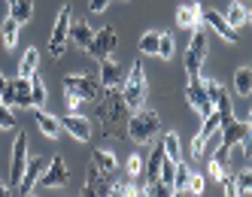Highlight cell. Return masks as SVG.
<instances>
[{
    "label": "cell",
    "instance_id": "1",
    "mask_svg": "<svg viewBox=\"0 0 252 197\" xmlns=\"http://www.w3.org/2000/svg\"><path fill=\"white\" fill-rule=\"evenodd\" d=\"M97 121L106 137H128V118L131 110L122 97V88H103L97 97Z\"/></svg>",
    "mask_w": 252,
    "mask_h": 197
},
{
    "label": "cell",
    "instance_id": "2",
    "mask_svg": "<svg viewBox=\"0 0 252 197\" xmlns=\"http://www.w3.org/2000/svg\"><path fill=\"white\" fill-rule=\"evenodd\" d=\"M119 88H122V97H125V103H128L131 113L143 110V103H146V70H143L140 58L131 64V73L122 79Z\"/></svg>",
    "mask_w": 252,
    "mask_h": 197
},
{
    "label": "cell",
    "instance_id": "3",
    "mask_svg": "<svg viewBox=\"0 0 252 197\" xmlns=\"http://www.w3.org/2000/svg\"><path fill=\"white\" fill-rule=\"evenodd\" d=\"M161 131V118H158V113L155 110H137V113H131V118H128V140H134V142H149V140H155V134Z\"/></svg>",
    "mask_w": 252,
    "mask_h": 197
},
{
    "label": "cell",
    "instance_id": "4",
    "mask_svg": "<svg viewBox=\"0 0 252 197\" xmlns=\"http://www.w3.org/2000/svg\"><path fill=\"white\" fill-rule=\"evenodd\" d=\"M207 28L204 25H197L194 33H191V43H189V52H186V73L189 76H201V64L207 58Z\"/></svg>",
    "mask_w": 252,
    "mask_h": 197
},
{
    "label": "cell",
    "instance_id": "5",
    "mask_svg": "<svg viewBox=\"0 0 252 197\" xmlns=\"http://www.w3.org/2000/svg\"><path fill=\"white\" fill-rule=\"evenodd\" d=\"M219 134H222V146L234 149V146H249V121H240L231 115H222L219 121Z\"/></svg>",
    "mask_w": 252,
    "mask_h": 197
},
{
    "label": "cell",
    "instance_id": "6",
    "mask_svg": "<svg viewBox=\"0 0 252 197\" xmlns=\"http://www.w3.org/2000/svg\"><path fill=\"white\" fill-rule=\"evenodd\" d=\"M70 22H73V12L70 6H61L58 19H55V28H52V37H49V55L52 58H61L64 49H67V33H70Z\"/></svg>",
    "mask_w": 252,
    "mask_h": 197
},
{
    "label": "cell",
    "instance_id": "7",
    "mask_svg": "<svg viewBox=\"0 0 252 197\" xmlns=\"http://www.w3.org/2000/svg\"><path fill=\"white\" fill-rule=\"evenodd\" d=\"M64 91L76 94V97H82V100H97L103 88H100V82H97L94 76H85V73H70V76H64Z\"/></svg>",
    "mask_w": 252,
    "mask_h": 197
},
{
    "label": "cell",
    "instance_id": "8",
    "mask_svg": "<svg viewBox=\"0 0 252 197\" xmlns=\"http://www.w3.org/2000/svg\"><path fill=\"white\" fill-rule=\"evenodd\" d=\"M37 182L43 185V188H64L67 182H70V173H67V161L61 158V155H55L46 164V170L40 173V179Z\"/></svg>",
    "mask_w": 252,
    "mask_h": 197
},
{
    "label": "cell",
    "instance_id": "9",
    "mask_svg": "<svg viewBox=\"0 0 252 197\" xmlns=\"http://www.w3.org/2000/svg\"><path fill=\"white\" fill-rule=\"evenodd\" d=\"M116 43H119V37H116V28H100V30H94V37H92V43H88L85 49H88V55L92 58H106V55H113V49H116Z\"/></svg>",
    "mask_w": 252,
    "mask_h": 197
},
{
    "label": "cell",
    "instance_id": "10",
    "mask_svg": "<svg viewBox=\"0 0 252 197\" xmlns=\"http://www.w3.org/2000/svg\"><path fill=\"white\" fill-rule=\"evenodd\" d=\"M186 97H189V103H191V110H194L197 115H201V118L213 113V100L207 97V88H204L201 76H189V88H186Z\"/></svg>",
    "mask_w": 252,
    "mask_h": 197
},
{
    "label": "cell",
    "instance_id": "11",
    "mask_svg": "<svg viewBox=\"0 0 252 197\" xmlns=\"http://www.w3.org/2000/svg\"><path fill=\"white\" fill-rule=\"evenodd\" d=\"M25 164H28V134L19 131L15 146H12V173H9V188L12 191H15V185H19V179L25 173Z\"/></svg>",
    "mask_w": 252,
    "mask_h": 197
},
{
    "label": "cell",
    "instance_id": "12",
    "mask_svg": "<svg viewBox=\"0 0 252 197\" xmlns=\"http://www.w3.org/2000/svg\"><path fill=\"white\" fill-rule=\"evenodd\" d=\"M46 164H49V161H46L43 155L28 158L25 173H22V179H19V185H15V191H19V194H31V191H33V185H37V179H40V173L46 170Z\"/></svg>",
    "mask_w": 252,
    "mask_h": 197
},
{
    "label": "cell",
    "instance_id": "13",
    "mask_svg": "<svg viewBox=\"0 0 252 197\" xmlns=\"http://www.w3.org/2000/svg\"><path fill=\"white\" fill-rule=\"evenodd\" d=\"M201 22H204L207 28H213V30L219 33L222 40H228V43H237V40H240V33L225 22V15H222L219 9H201Z\"/></svg>",
    "mask_w": 252,
    "mask_h": 197
},
{
    "label": "cell",
    "instance_id": "14",
    "mask_svg": "<svg viewBox=\"0 0 252 197\" xmlns=\"http://www.w3.org/2000/svg\"><path fill=\"white\" fill-rule=\"evenodd\" d=\"M61 121V131H67L73 140H92V124H88V118L85 115H79V113H67L64 118H58Z\"/></svg>",
    "mask_w": 252,
    "mask_h": 197
},
{
    "label": "cell",
    "instance_id": "15",
    "mask_svg": "<svg viewBox=\"0 0 252 197\" xmlns=\"http://www.w3.org/2000/svg\"><path fill=\"white\" fill-rule=\"evenodd\" d=\"M106 194H110L106 173L92 164V167H88V176H85V185H82V197H106Z\"/></svg>",
    "mask_w": 252,
    "mask_h": 197
},
{
    "label": "cell",
    "instance_id": "16",
    "mask_svg": "<svg viewBox=\"0 0 252 197\" xmlns=\"http://www.w3.org/2000/svg\"><path fill=\"white\" fill-rule=\"evenodd\" d=\"M122 79H125V70H122V64L113 58V55H106V58H100V88H119L122 85Z\"/></svg>",
    "mask_w": 252,
    "mask_h": 197
},
{
    "label": "cell",
    "instance_id": "17",
    "mask_svg": "<svg viewBox=\"0 0 252 197\" xmlns=\"http://www.w3.org/2000/svg\"><path fill=\"white\" fill-rule=\"evenodd\" d=\"M204 82V88H207V97L213 100V110L219 113V115H231L234 110H231V97H228V91L216 82V79H201Z\"/></svg>",
    "mask_w": 252,
    "mask_h": 197
},
{
    "label": "cell",
    "instance_id": "18",
    "mask_svg": "<svg viewBox=\"0 0 252 197\" xmlns=\"http://www.w3.org/2000/svg\"><path fill=\"white\" fill-rule=\"evenodd\" d=\"M201 9H204L201 3H183V6H179V12H176V25L194 30L197 25H204L201 22Z\"/></svg>",
    "mask_w": 252,
    "mask_h": 197
},
{
    "label": "cell",
    "instance_id": "19",
    "mask_svg": "<svg viewBox=\"0 0 252 197\" xmlns=\"http://www.w3.org/2000/svg\"><path fill=\"white\" fill-rule=\"evenodd\" d=\"M33 118H37V124H40V131L46 134V137H52L55 140L58 134H61V121L52 115V113H46L43 106H33Z\"/></svg>",
    "mask_w": 252,
    "mask_h": 197
},
{
    "label": "cell",
    "instance_id": "20",
    "mask_svg": "<svg viewBox=\"0 0 252 197\" xmlns=\"http://www.w3.org/2000/svg\"><path fill=\"white\" fill-rule=\"evenodd\" d=\"M228 161H231V149L228 146H219V149L213 152V158H210V176L213 179L225 176L228 173Z\"/></svg>",
    "mask_w": 252,
    "mask_h": 197
},
{
    "label": "cell",
    "instance_id": "21",
    "mask_svg": "<svg viewBox=\"0 0 252 197\" xmlns=\"http://www.w3.org/2000/svg\"><path fill=\"white\" fill-rule=\"evenodd\" d=\"M92 37H94V28L88 25V22H70V33H67V40H73L76 46H88L92 43Z\"/></svg>",
    "mask_w": 252,
    "mask_h": 197
},
{
    "label": "cell",
    "instance_id": "22",
    "mask_svg": "<svg viewBox=\"0 0 252 197\" xmlns=\"http://www.w3.org/2000/svg\"><path fill=\"white\" fill-rule=\"evenodd\" d=\"M12 88H15V106H25V110H33V100H31V76H19L12 79Z\"/></svg>",
    "mask_w": 252,
    "mask_h": 197
},
{
    "label": "cell",
    "instance_id": "23",
    "mask_svg": "<svg viewBox=\"0 0 252 197\" xmlns=\"http://www.w3.org/2000/svg\"><path fill=\"white\" fill-rule=\"evenodd\" d=\"M31 15H33V0H12L9 3V19H15L19 25L31 22Z\"/></svg>",
    "mask_w": 252,
    "mask_h": 197
},
{
    "label": "cell",
    "instance_id": "24",
    "mask_svg": "<svg viewBox=\"0 0 252 197\" xmlns=\"http://www.w3.org/2000/svg\"><path fill=\"white\" fill-rule=\"evenodd\" d=\"M92 164H94L97 170H103V173H116L119 161H116V155H113V152H106V149H94V155H92Z\"/></svg>",
    "mask_w": 252,
    "mask_h": 197
},
{
    "label": "cell",
    "instance_id": "25",
    "mask_svg": "<svg viewBox=\"0 0 252 197\" xmlns=\"http://www.w3.org/2000/svg\"><path fill=\"white\" fill-rule=\"evenodd\" d=\"M234 91H237L240 97L252 94V70L249 67H240L237 73H234Z\"/></svg>",
    "mask_w": 252,
    "mask_h": 197
},
{
    "label": "cell",
    "instance_id": "26",
    "mask_svg": "<svg viewBox=\"0 0 252 197\" xmlns=\"http://www.w3.org/2000/svg\"><path fill=\"white\" fill-rule=\"evenodd\" d=\"M225 22H228L234 30L243 28V25L249 22V9H246L243 3H231V6H228V15H225Z\"/></svg>",
    "mask_w": 252,
    "mask_h": 197
},
{
    "label": "cell",
    "instance_id": "27",
    "mask_svg": "<svg viewBox=\"0 0 252 197\" xmlns=\"http://www.w3.org/2000/svg\"><path fill=\"white\" fill-rule=\"evenodd\" d=\"M37 64H40V52L31 46V49L25 52L22 64H19V76H25V79H28V76H33V73H37Z\"/></svg>",
    "mask_w": 252,
    "mask_h": 197
},
{
    "label": "cell",
    "instance_id": "28",
    "mask_svg": "<svg viewBox=\"0 0 252 197\" xmlns=\"http://www.w3.org/2000/svg\"><path fill=\"white\" fill-rule=\"evenodd\" d=\"M0 37H3V46H6V49H12L15 43H19V22L6 15L3 25H0Z\"/></svg>",
    "mask_w": 252,
    "mask_h": 197
},
{
    "label": "cell",
    "instance_id": "29",
    "mask_svg": "<svg viewBox=\"0 0 252 197\" xmlns=\"http://www.w3.org/2000/svg\"><path fill=\"white\" fill-rule=\"evenodd\" d=\"M189 176H191L189 164H183V158H179V161H176V170H173V191H186Z\"/></svg>",
    "mask_w": 252,
    "mask_h": 197
},
{
    "label": "cell",
    "instance_id": "30",
    "mask_svg": "<svg viewBox=\"0 0 252 197\" xmlns=\"http://www.w3.org/2000/svg\"><path fill=\"white\" fill-rule=\"evenodd\" d=\"M161 161H164V149H155L152 155H149V164H146V170H143V173H146V179H149V182H155V179H158V170H161Z\"/></svg>",
    "mask_w": 252,
    "mask_h": 197
},
{
    "label": "cell",
    "instance_id": "31",
    "mask_svg": "<svg viewBox=\"0 0 252 197\" xmlns=\"http://www.w3.org/2000/svg\"><path fill=\"white\" fill-rule=\"evenodd\" d=\"M219 121H222V115L219 113H210V115H204V128L201 131H197V134H201L204 140H210V137H216V134H219Z\"/></svg>",
    "mask_w": 252,
    "mask_h": 197
},
{
    "label": "cell",
    "instance_id": "32",
    "mask_svg": "<svg viewBox=\"0 0 252 197\" xmlns=\"http://www.w3.org/2000/svg\"><path fill=\"white\" fill-rule=\"evenodd\" d=\"M31 100H33V106H43L46 103V82L37 73L31 76Z\"/></svg>",
    "mask_w": 252,
    "mask_h": 197
},
{
    "label": "cell",
    "instance_id": "33",
    "mask_svg": "<svg viewBox=\"0 0 252 197\" xmlns=\"http://www.w3.org/2000/svg\"><path fill=\"white\" fill-rule=\"evenodd\" d=\"M155 55L161 61H170L173 58V33H158V52Z\"/></svg>",
    "mask_w": 252,
    "mask_h": 197
},
{
    "label": "cell",
    "instance_id": "34",
    "mask_svg": "<svg viewBox=\"0 0 252 197\" xmlns=\"http://www.w3.org/2000/svg\"><path fill=\"white\" fill-rule=\"evenodd\" d=\"M161 149H164V158L179 161V137H176V134H164V140H161Z\"/></svg>",
    "mask_w": 252,
    "mask_h": 197
},
{
    "label": "cell",
    "instance_id": "35",
    "mask_svg": "<svg viewBox=\"0 0 252 197\" xmlns=\"http://www.w3.org/2000/svg\"><path fill=\"white\" fill-rule=\"evenodd\" d=\"M140 52L143 55H155L158 52V30H146L140 37Z\"/></svg>",
    "mask_w": 252,
    "mask_h": 197
},
{
    "label": "cell",
    "instance_id": "36",
    "mask_svg": "<svg viewBox=\"0 0 252 197\" xmlns=\"http://www.w3.org/2000/svg\"><path fill=\"white\" fill-rule=\"evenodd\" d=\"M234 185H237V194H249V188H252V170L243 167L237 176H234Z\"/></svg>",
    "mask_w": 252,
    "mask_h": 197
},
{
    "label": "cell",
    "instance_id": "37",
    "mask_svg": "<svg viewBox=\"0 0 252 197\" xmlns=\"http://www.w3.org/2000/svg\"><path fill=\"white\" fill-rule=\"evenodd\" d=\"M0 128H3V131L15 128V115H12V110H9L6 103H0Z\"/></svg>",
    "mask_w": 252,
    "mask_h": 197
},
{
    "label": "cell",
    "instance_id": "38",
    "mask_svg": "<svg viewBox=\"0 0 252 197\" xmlns=\"http://www.w3.org/2000/svg\"><path fill=\"white\" fill-rule=\"evenodd\" d=\"M125 170H128V179H137V176L143 173V158H140V155H131L128 164H125Z\"/></svg>",
    "mask_w": 252,
    "mask_h": 197
},
{
    "label": "cell",
    "instance_id": "39",
    "mask_svg": "<svg viewBox=\"0 0 252 197\" xmlns=\"http://www.w3.org/2000/svg\"><path fill=\"white\" fill-rule=\"evenodd\" d=\"M186 191H191V194H201V191H204V176H201V173H191V176H189V185H186Z\"/></svg>",
    "mask_w": 252,
    "mask_h": 197
},
{
    "label": "cell",
    "instance_id": "40",
    "mask_svg": "<svg viewBox=\"0 0 252 197\" xmlns=\"http://www.w3.org/2000/svg\"><path fill=\"white\" fill-rule=\"evenodd\" d=\"M219 185H222V191H225L228 197H234V194H237V185H234V176H231V173L219 176Z\"/></svg>",
    "mask_w": 252,
    "mask_h": 197
},
{
    "label": "cell",
    "instance_id": "41",
    "mask_svg": "<svg viewBox=\"0 0 252 197\" xmlns=\"http://www.w3.org/2000/svg\"><path fill=\"white\" fill-rule=\"evenodd\" d=\"M210 140H204L201 134H194V140H191V158H201L204 155V146H207Z\"/></svg>",
    "mask_w": 252,
    "mask_h": 197
},
{
    "label": "cell",
    "instance_id": "42",
    "mask_svg": "<svg viewBox=\"0 0 252 197\" xmlns=\"http://www.w3.org/2000/svg\"><path fill=\"white\" fill-rule=\"evenodd\" d=\"M0 103H6L9 110L15 106V88H12V82H9V85L3 88V91H0Z\"/></svg>",
    "mask_w": 252,
    "mask_h": 197
},
{
    "label": "cell",
    "instance_id": "43",
    "mask_svg": "<svg viewBox=\"0 0 252 197\" xmlns=\"http://www.w3.org/2000/svg\"><path fill=\"white\" fill-rule=\"evenodd\" d=\"M64 94H67V110H70V113H76V110H79V103H82V97L70 94V91H64Z\"/></svg>",
    "mask_w": 252,
    "mask_h": 197
},
{
    "label": "cell",
    "instance_id": "44",
    "mask_svg": "<svg viewBox=\"0 0 252 197\" xmlns=\"http://www.w3.org/2000/svg\"><path fill=\"white\" fill-rule=\"evenodd\" d=\"M106 6H110V0H92V3H88V9H92V12H103Z\"/></svg>",
    "mask_w": 252,
    "mask_h": 197
},
{
    "label": "cell",
    "instance_id": "45",
    "mask_svg": "<svg viewBox=\"0 0 252 197\" xmlns=\"http://www.w3.org/2000/svg\"><path fill=\"white\" fill-rule=\"evenodd\" d=\"M6 85H9V79L3 76V70H0V91H3V88H6Z\"/></svg>",
    "mask_w": 252,
    "mask_h": 197
},
{
    "label": "cell",
    "instance_id": "46",
    "mask_svg": "<svg viewBox=\"0 0 252 197\" xmlns=\"http://www.w3.org/2000/svg\"><path fill=\"white\" fill-rule=\"evenodd\" d=\"M9 194V185H3V182H0V197H6Z\"/></svg>",
    "mask_w": 252,
    "mask_h": 197
},
{
    "label": "cell",
    "instance_id": "47",
    "mask_svg": "<svg viewBox=\"0 0 252 197\" xmlns=\"http://www.w3.org/2000/svg\"><path fill=\"white\" fill-rule=\"evenodd\" d=\"M9 3H12V0H9Z\"/></svg>",
    "mask_w": 252,
    "mask_h": 197
}]
</instances>
